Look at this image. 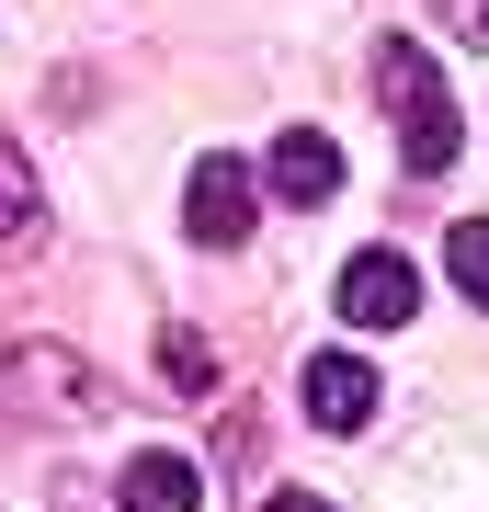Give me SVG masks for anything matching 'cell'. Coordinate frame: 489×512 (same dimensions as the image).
Returning <instances> with one entry per match:
<instances>
[{"label":"cell","mask_w":489,"mask_h":512,"mask_svg":"<svg viewBox=\"0 0 489 512\" xmlns=\"http://www.w3.org/2000/svg\"><path fill=\"white\" fill-rule=\"evenodd\" d=\"M160 365H171V387H217V353H205L194 330H171V342H160Z\"/></svg>","instance_id":"10"},{"label":"cell","mask_w":489,"mask_h":512,"mask_svg":"<svg viewBox=\"0 0 489 512\" xmlns=\"http://www.w3.org/2000/svg\"><path fill=\"white\" fill-rule=\"evenodd\" d=\"M35 239H46V183H35V160H23L12 137H0V251L23 262Z\"/></svg>","instance_id":"7"},{"label":"cell","mask_w":489,"mask_h":512,"mask_svg":"<svg viewBox=\"0 0 489 512\" xmlns=\"http://www.w3.org/2000/svg\"><path fill=\"white\" fill-rule=\"evenodd\" d=\"M296 399H308L319 433H364V421H376V365H364V353H308Z\"/></svg>","instance_id":"5"},{"label":"cell","mask_w":489,"mask_h":512,"mask_svg":"<svg viewBox=\"0 0 489 512\" xmlns=\"http://www.w3.org/2000/svg\"><path fill=\"white\" fill-rule=\"evenodd\" d=\"M444 274H455L467 308H489V217H455V228H444Z\"/></svg>","instance_id":"9"},{"label":"cell","mask_w":489,"mask_h":512,"mask_svg":"<svg viewBox=\"0 0 489 512\" xmlns=\"http://www.w3.org/2000/svg\"><path fill=\"white\" fill-rule=\"evenodd\" d=\"M273 194H285V205H330V194H342V148H330L319 126H285V137H273Z\"/></svg>","instance_id":"6"},{"label":"cell","mask_w":489,"mask_h":512,"mask_svg":"<svg viewBox=\"0 0 489 512\" xmlns=\"http://www.w3.org/2000/svg\"><path fill=\"white\" fill-rule=\"evenodd\" d=\"M262 512H330V501H319V490H273Z\"/></svg>","instance_id":"12"},{"label":"cell","mask_w":489,"mask_h":512,"mask_svg":"<svg viewBox=\"0 0 489 512\" xmlns=\"http://www.w3.org/2000/svg\"><path fill=\"white\" fill-rule=\"evenodd\" d=\"M376 103L399 114V160L433 183V171H455V148H467V126H455V103H444V69H433V46H387L376 57Z\"/></svg>","instance_id":"1"},{"label":"cell","mask_w":489,"mask_h":512,"mask_svg":"<svg viewBox=\"0 0 489 512\" xmlns=\"http://www.w3.org/2000/svg\"><path fill=\"white\" fill-rule=\"evenodd\" d=\"M182 228L205 239V251H239L251 239V160H194V183H182Z\"/></svg>","instance_id":"4"},{"label":"cell","mask_w":489,"mask_h":512,"mask_svg":"<svg viewBox=\"0 0 489 512\" xmlns=\"http://www.w3.org/2000/svg\"><path fill=\"white\" fill-rule=\"evenodd\" d=\"M0 410L80 421V410H103V376H91L80 353H57V342H23V353H0Z\"/></svg>","instance_id":"2"},{"label":"cell","mask_w":489,"mask_h":512,"mask_svg":"<svg viewBox=\"0 0 489 512\" xmlns=\"http://www.w3.org/2000/svg\"><path fill=\"white\" fill-rule=\"evenodd\" d=\"M342 319H353V330H410V319H421L410 251H353V262H342Z\"/></svg>","instance_id":"3"},{"label":"cell","mask_w":489,"mask_h":512,"mask_svg":"<svg viewBox=\"0 0 489 512\" xmlns=\"http://www.w3.org/2000/svg\"><path fill=\"white\" fill-rule=\"evenodd\" d=\"M444 23H455L467 46H489V0H444Z\"/></svg>","instance_id":"11"},{"label":"cell","mask_w":489,"mask_h":512,"mask_svg":"<svg viewBox=\"0 0 489 512\" xmlns=\"http://www.w3.org/2000/svg\"><path fill=\"white\" fill-rule=\"evenodd\" d=\"M194 501H205L194 456H126V512H194Z\"/></svg>","instance_id":"8"}]
</instances>
